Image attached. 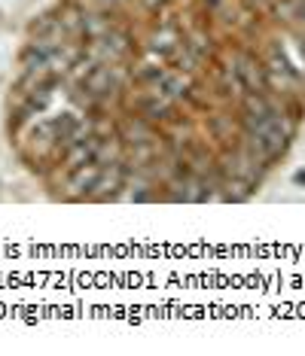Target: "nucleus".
I'll use <instances>...</instances> for the list:
<instances>
[{
	"mask_svg": "<svg viewBox=\"0 0 305 356\" xmlns=\"http://www.w3.org/2000/svg\"><path fill=\"white\" fill-rule=\"evenodd\" d=\"M235 74L244 79L247 88H263V70H260V64H256L251 55H242V58H238Z\"/></svg>",
	"mask_w": 305,
	"mask_h": 356,
	"instance_id": "f257e3e1",
	"label": "nucleus"
}]
</instances>
